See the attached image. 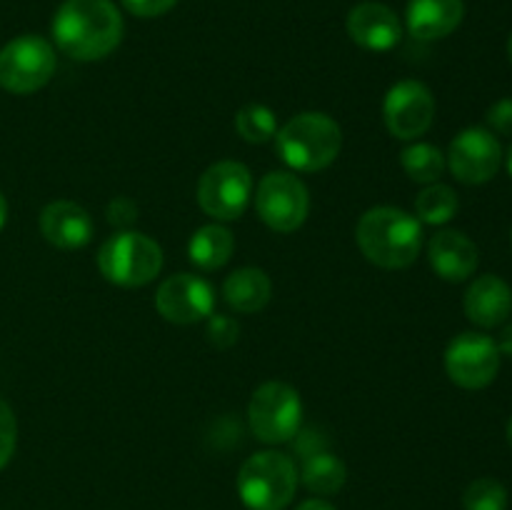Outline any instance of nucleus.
I'll use <instances>...</instances> for the list:
<instances>
[{
    "instance_id": "1",
    "label": "nucleus",
    "mask_w": 512,
    "mask_h": 510,
    "mask_svg": "<svg viewBox=\"0 0 512 510\" xmlns=\"http://www.w3.org/2000/svg\"><path fill=\"white\" fill-rule=\"evenodd\" d=\"M50 30L68 58L90 63L118 48L125 25L113 0H65L53 15Z\"/></svg>"
},
{
    "instance_id": "2",
    "label": "nucleus",
    "mask_w": 512,
    "mask_h": 510,
    "mask_svg": "<svg viewBox=\"0 0 512 510\" xmlns=\"http://www.w3.org/2000/svg\"><path fill=\"white\" fill-rule=\"evenodd\" d=\"M355 240L370 263L385 270H403L418 260L423 248V225L405 210L380 205L360 215Z\"/></svg>"
},
{
    "instance_id": "3",
    "label": "nucleus",
    "mask_w": 512,
    "mask_h": 510,
    "mask_svg": "<svg viewBox=\"0 0 512 510\" xmlns=\"http://www.w3.org/2000/svg\"><path fill=\"white\" fill-rule=\"evenodd\" d=\"M343 130L325 113H300L275 135L280 160L298 173L323 170L338 158Z\"/></svg>"
},
{
    "instance_id": "4",
    "label": "nucleus",
    "mask_w": 512,
    "mask_h": 510,
    "mask_svg": "<svg viewBox=\"0 0 512 510\" xmlns=\"http://www.w3.org/2000/svg\"><path fill=\"white\" fill-rule=\"evenodd\" d=\"M298 490L295 463L280 450L255 453L240 465L238 495L248 510H285Z\"/></svg>"
},
{
    "instance_id": "5",
    "label": "nucleus",
    "mask_w": 512,
    "mask_h": 510,
    "mask_svg": "<svg viewBox=\"0 0 512 510\" xmlns=\"http://www.w3.org/2000/svg\"><path fill=\"white\" fill-rule=\"evenodd\" d=\"M98 268L108 283L120 288H140L153 283L163 270V250L138 230L110 235L98 250Z\"/></svg>"
},
{
    "instance_id": "6",
    "label": "nucleus",
    "mask_w": 512,
    "mask_h": 510,
    "mask_svg": "<svg viewBox=\"0 0 512 510\" xmlns=\"http://www.w3.org/2000/svg\"><path fill=\"white\" fill-rule=\"evenodd\" d=\"M248 423L260 443H288L303 423V400L288 383L270 380L253 393L248 405Z\"/></svg>"
},
{
    "instance_id": "7",
    "label": "nucleus",
    "mask_w": 512,
    "mask_h": 510,
    "mask_svg": "<svg viewBox=\"0 0 512 510\" xmlns=\"http://www.w3.org/2000/svg\"><path fill=\"white\" fill-rule=\"evenodd\" d=\"M53 73L55 50L40 35H20L0 50V85L8 93H35L48 85Z\"/></svg>"
},
{
    "instance_id": "8",
    "label": "nucleus",
    "mask_w": 512,
    "mask_h": 510,
    "mask_svg": "<svg viewBox=\"0 0 512 510\" xmlns=\"http://www.w3.org/2000/svg\"><path fill=\"white\" fill-rule=\"evenodd\" d=\"M253 195V175L243 163L220 160L198 180V203L210 218L238 220Z\"/></svg>"
},
{
    "instance_id": "9",
    "label": "nucleus",
    "mask_w": 512,
    "mask_h": 510,
    "mask_svg": "<svg viewBox=\"0 0 512 510\" xmlns=\"http://www.w3.org/2000/svg\"><path fill=\"white\" fill-rule=\"evenodd\" d=\"M255 208L260 220L278 233H293L305 223L310 210V195L295 173H268L255 190Z\"/></svg>"
},
{
    "instance_id": "10",
    "label": "nucleus",
    "mask_w": 512,
    "mask_h": 510,
    "mask_svg": "<svg viewBox=\"0 0 512 510\" xmlns=\"http://www.w3.org/2000/svg\"><path fill=\"white\" fill-rule=\"evenodd\" d=\"M500 350L483 333H460L445 350V370L450 380L465 390L488 388L500 370Z\"/></svg>"
},
{
    "instance_id": "11",
    "label": "nucleus",
    "mask_w": 512,
    "mask_h": 510,
    "mask_svg": "<svg viewBox=\"0 0 512 510\" xmlns=\"http://www.w3.org/2000/svg\"><path fill=\"white\" fill-rule=\"evenodd\" d=\"M450 173L465 185H480L495 178L503 165V148L485 128H465L455 135L445 155Z\"/></svg>"
},
{
    "instance_id": "12",
    "label": "nucleus",
    "mask_w": 512,
    "mask_h": 510,
    "mask_svg": "<svg viewBox=\"0 0 512 510\" xmlns=\"http://www.w3.org/2000/svg\"><path fill=\"white\" fill-rule=\"evenodd\" d=\"M383 118L390 135L398 140H415L428 133L435 118V98L420 80H400L388 90Z\"/></svg>"
},
{
    "instance_id": "13",
    "label": "nucleus",
    "mask_w": 512,
    "mask_h": 510,
    "mask_svg": "<svg viewBox=\"0 0 512 510\" xmlns=\"http://www.w3.org/2000/svg\"><path fill=\"white\" fill-rule=\"evenodd\" d=\"M155 308L168 323L193 325L213 315L215 293L208 280L193 273H178L160 283Z\"/></svg>"
},
{
    "instance_id": "14",
    "label": "nucleus",
    "mask_w": 512,
    "mask_h": 510,
    "mask_svg": "<svg viewBox=\"0 0 512 510\" xmlns=\"http://www.w3.org/2000/svg\"><path fill=\"white\" fill-rule=\"evenodd\" d=\"M348 35L355 45L373 53H385L395 48L403 38V25H400L395 10L383 3H360L348 13Z\"/></svg>"
},
{
    "instance_id": "15",
    "label": "nucleus",
    "mask_w": 512,
    "mask_h": 510,
    "mask_svg": "<svg viewBox=\"0 0 512 510\" xmlns=\"http://www.w3.org/2000/svg\"><path fill=\"white\" fill-rule=\"evenodd\" d=\"M40 233L60 250H78L93 238V218L73 200H55L40 213Z\"/></svg>"
},
{
    "instance_id": "16",
    "label": "nucleus",
    "mask_w": 512,
    "mask_h": 510,
    "mask_svg": "<svg viewBox=\"0 0 512 510\" xmlns=\"http://www.w3.org/2000/svg\"><path fill=\"white\" fill-rule=\"evenodd\" d=\"M430 268L448 283H463L478 268V245L460 230H440L428 243Z\"/></svg>"
},
{
    "instance_id": "17",
    "label": "nucleus",
    "mask_w": 512,
    "mask_h": 510,
    "mask_svg": "<svg viewBox=\"0 0 512 510\" xmlns=\"http://www.w3.org/2000/svg\"><path fill=\"white\" fill-rule=\"evenodd\" d=\"M465 315L480 328H498L512 313V290L498 275H480L463 300Z\"/></svg>"
},
{
    "instance_id": "18",
    "label": "nucleus",
    "mask_w": 512,
    "mask_h": 510,
    "mask_svg": "<svg viewBox=\"0 0 512 510\" xmlns=\"http://www.w3.org/2000/svg\"><path fill=\"white\" fill-rule=\"evenodd\" d=\"M463 0H410L405 23L413 38L440 40L463 23Z\"/></svg>"
},
{
    "instance_id": "19",
    "label": "nucleus",
    "mask_w": 512,
    "mask_h": 510,
    "mask_svg": "<svg viewBox=\"0 0 512 510\" xmlns=\"http://www.w3.org/2000/svg\"><path fill=\"white\" fill-rule=\"evenodd\" d=\"M225 303L238 313H260L270 303L273 295V283L268 273L260 268H238L230 273L223 283Z\"/></svg>"
},
{
    "instance_id": "20",
    "label": "nucleus",
    "mask_w": 512,
    "mask_h": 510,
    "mask_svg": "<svg viewBox=\"0 0 512 510\" xmlns=\"http://www.w3.org/2000/svg\"><path fill=\"white\" fill-rule=\"evenodd\" d=\"M235 250V238L223 225H203L193 233L188 243L190 263L200 270H218L230 260Z\"/></svg>"
},
{
    "instance_id": "21",
    "label": "nucleus",
    "mask_w": 512,
    "mask_h": 510,
    "mask_svg": "<svg viewBox=\"0 0 512 510\" xmlns=\"http://www.w3.org/2000/svg\"><path fill=\"white\" fill-rule=\"evenodd\" d=\"M303 478L305 488L315 495H335L348 480V468H345L343 460L333 453H310L303 463Z\"/></svg>"
},
{
    "instance_id": "22",
    "label": "nucleus",
    "mask_w": 512,
    "mask_h": 510,
    "mask_svg": "<svg viewBox=\"0 0 512 510\" xmlns=\"http://www.w3.org/2000/svg\"><path fill=\"white\" fill-rule=\"evenodd\" d=\"M460 203L453 188L440 183H430L415 198V218L425 225H445L455 218Z\"/></svg>"
},
{
    "instance_id": "23",
    "label": "nucleus",
    "mask_w": 512,
    "mask_h": 510,
    "mask_svg": "<svg viewBox=\"0 0 512 510\" xmlns=\"http://www.w3.org/2000/svg\"><path fill=\"white\" fill-rule=\"evenodd\" d=\"M400 163H403V170L408 173L410 180L423 185L438 183V178L445 173V168H448L443 150L435 148V145L430 143L408 145V148L400 153Z\"/></svg>"
},
{
    "instance_id": "24",
    "label": "nucleus",
    "mask_w": 512,
    "mask_h": 510,
    "mask_svg": "<svg viewBox=\"0 0 512 510\" xmlns=\"http://www.w3.org/2000/svg\"><path fill=\"white\" fill-rule=\"evenodd\" d=\"M235 130L248 143H268V140L278 135V118H275V113L268 105H245L235 115Z\"/></svg>"
},
{
    "instance_id": "25",
    "label": "nucleus",
    "mask_w": 512,
    "mask_h": 510,
    "mask_svg": "<svg viewBox=\"0 0 512 510\" xmlns=\"http://www.w3.org/2000/svg\"><path fill=\"white\" fill-rule=\"evenodd\" d=\"M465 510H508V490L495 478H478L465 488Z\"/></svg>"
},
{
    "instance_id": "26",
    "label": "nucleus",
    "mask_w": 512,
    "mask_h": 510,
    "mask_svg": "<svg viewBox=\"0 0 512 510\" xmlns=\"http://www.w3.org/2000/svg\"><path fill=\"white\" fill-rule=\"evenodd\" d=\"M15 443H18V423L10 405L0 400V470L13 458Z\"/></svg>"
},
{
    "instance_id": "27",
    "label": "nucleus",
    "mask_w": 512,
    "mask_h": 510,
    "mask_svg": "<svg viewBox=\"0 0 512 510\" xmlns=\"http://www.w3.org/2000/svg\"><path fill=\"white\" fill-rule=\"evenodd\" d=\"M240 325L230 315H210L208 318V340L215 348L225 350L238 343Z\"/></svg>"
},
{
    "instance_id": "28",
    "label": "nucleus",
    "mask_w": 512,
    "mask_h": 510,
    "mask_svg": "<svg viewBox=\"0 0 512 510\" xmlns=\"http://www.w3.org/2000/svg\"><path fill=\"white\" fill-rule=\"evenodd\" d=\"M485 120H488V128L493 130V133L512 135V98L498 100V103L488 110Z\"/></svg>"
},
{
    "instance_id": "29",
    "label": "nucleus",
    "mask_w": 512,
    "mask_h": 510,
    "mask_svg": "<svg viewBox=\"0 0 512 510\" xmlns=\"http://www.w3.org/2000/svg\"><path fill=\"white\" fill-rule=\"evenodd\" d=\"M125 10L138 18H158V15L168 13L178 0H120Z\"/></svg>"
},
{
    "instance_id": "30",
    "label": "nucleus",
    "mask_w": 512,
    "mask_h": 510,
    "mask_svg": "<svg viewBox=\"0 0 512 510\" xmlns=\"http://www.w3.org/2000/svg\"><path fill=\"white\" fill-rule=\"evenodd\" d=\"M135 218H138V205H135L133 200L115 198L113 203L108 205V220L113 225H118V228L125 230Z\"/></svg>"
},
{
    "instance_id": "31",
    "label": "nucleus",
    "mask_w": 512,
    "mask_h": 510,
    "mask_svg": "<svg viewBox=\"0 0 512 510\" xmlns=\"http://www.w3.org/2000/svg\"><path fill=\"white\" fill-rule=\"evenodd\" d=\"M498 350H500V355H508V358H512V323H508L503 328V333H500V338H498Z\"/></svg>"
},
{
    "instance_id": "32",
    "label": "nucleus",
    "mask_w": 512,
    "mask_h": 510,
    "mask_svg": "<svg viewBox=\"0 0 512 510\" xmlns=\"http://www.w3.org/2000/svg\"><path fill=\"white\" fill-rule=\"evenodd\" d=\"M295 510H335L328 500H320V498H310L305 503H300Z\"/></svg>"
},
{
    "instance_id": "33",
    "label": "nucleus",
    "mask_w": 512,
    "mask_h": 510,
    "mask_svg": "<svg viewBox=\"0 0 512 510\" xmlns=\"http://www.w3.org/2000/svg\"><path fill=\"white\" fill-rule=\"evenodd\" d=\"M5 220H8V203H5V198L0 195V230H3Z\"/></svg>"
},
{
    "instance_id": "34",
    "label": "nucleus",
    "mask_w": 512,
    "mask_h": 510,
    "mask_svg": "<svg viewBox=\"0 0 512 510\" xmlns=\"http://www.w3.org/2000/svg\"><path fill=\"white\" fill-rule=\"evenodd\" d=\"M508 173L512 175V145H510V150H508Z\"/></svg>"
},
{
    "instance_id": "35",
    "label": "nucleus",
    "mask_w": 512,
    "mask_h": 510,
    "mask_svg": "<svg viewBox=\"0 0 512 510\" xmlns=\"http://www.w3.org/2000/svg\"><path fill=\"white\" fill-rule=\"evenodd\" d=\"M508 443L512 445V418L508 420Z\"/></svg>"
},
{
    "instance_id": "36",
    "label": "nucleus",
    "mask_w": 512,
    "mask_h": 510,
    "mask_svg": "<svg viewBox=\"0 0 512 510\" xmlns=\"http://www.w3.org/2000/svg\"><path fill=\"white\" fill-rule=\"evenodd\" d=\"M508 55H510V63H512V35H510V40H508Z\"/></svg>"
}]
</instances>
